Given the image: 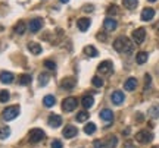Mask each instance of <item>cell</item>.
I'll list each match as a JSON object with an SVG mask.
<instances>
[{"label": "cell", "mask_w": 159, "mask_h": 148, "mask_svg": "<svg viewBox=\"0 0 159 148\" xmlns=\"http://www.w3.org/2000/svg\"><path fill=\"white\" fill-rule=\"evenodd\" d=\"M114 49L119 53H127V54H130L131 51H133V43H131L127 37H118L116 40L114 41Z\"/></svg>", "instance_id": "obj_1"}, {"label": "cell", "mask_w": 159, "mask_h": 148, "mask_svg": "<svg viewBox=\"0 0 159 148\" xmlns=\"http://www.w3.org/2000/svg\"><path fill=\"white\" fill-rule=\"evenodd\" d=\"M18 114H19V107H18V106H11V107H7L3 110L2 117H3V120L9 122V120H13L15 117H18Z\"/></svg>", "instance_id": "obj_2"}, {"label": "cell", "mask_w": 159, "mask_h": 148, "mask_svg": "<svg viewBox=\"0 0 159 148\" xmlns=\"http://www.w3.org/2000/svg\"><path fill=\"white\" fill-rule=\"evenodd\" d=\"M46 137V133L43 129H39V128H35V129H33V131L30 132V135H28V141L31 144H37L40 142V141H43Z\"/></svg>", "instance_id": "obj_3"}, {"label": "cell", "mask_w": 159, "mask_h": 148, "mask_svg": "<svg viewBox=\"0 0 159 148\" xmlns=\"http://www.w3.org/2000/svg\"><path fill=\"white\" fill-rule=\"evenodd\" d=\"M152 139H153V133L150 131H148V129H143V131L136 133V141L140 144H148V142H150Z\"/></svg>", "instance_id": "obj_4"}, {"label": "cell", "mask_w": 159, "mask_h": 148, "mask_svg": "<svg viewBox=\"0 0 159 148\" xmlns=\"http://www.w3.org/2000/svg\"><path fill=\"white\" fill-rule=\"evenodd\" d=\"M114 70V65L111 60H103L99 66H97V72L99 74H103V75H111Z\"/></svg>", "instance_id": "obj_5"}, {"label": "cell", "mask_w": 159, "mask_h": 148, "mask_svg": "<svg viewBox=\"0 0 159 148\" xmlns=\"http://www.w3.org/2000/svg\"><path fill=\"white\" fill-rule=\"evenodd\" d=\"M131 37H133V41H134L136 44H142L143 41H144V38H146V29L144 28L134 29L133 34H131Z\"/></svg>", "instance_id": "obj_6"}, {"label": "cell", "mask_w": 159, "mask_h": 148, "mask_svg": "<svg viewBox=\"0 0 159 148\" xmlns=\"http://www.w3.org/2000/svg\"><path fill=\"white\" fill-rule=\"evenodd\" d=\"M77 106H78V101H77V98H74V97H68L62 101V108L65 112H72V110H75Z\"/></svg>", "instance_id": "obj_7"}, {"label": "cell", "mask_w": 159, "mask_h": 148, "mask_svg": "<svg viewBox=\"0 0 159 148\" xmlns=\"http://www.w3.org/2000/svg\"><path fill=\"white\" fill-rule=\"evenodd\" d=\"M116 145H118V137H115V135H109L102 142V147L105 148H115Z\"/></svg>", "instance_id": "obj_8"}, {"label": "cell", "mask_w": 159, "mask_h": 148, "mask_svg": "<svg viewBox=\"0 0 159 148\" xmlns=\"http://www.w3.org/2000/svg\"><path fill=\"white\" fill-rule=\"evenodd\" d=\"M111 100L114 103L115 106H119V104H122L125 100V95L122 91H114L112 92V95H111Z\"/></svg>", "instance_id": "obj_9"}, {"label": "cell", "mask_w": 159, "mask_h": 148, "mask_svg": "<svg viewBox=\"0 0 159 148\" xmlns=\"http://www.w3.org/2000/svg\"><path fill=\"white\" fill-rule=\"evenodd\" d=\"M100 119H102L103 122L111 123V122L114 120V112H112L111 108H103L102 112H100Z\"/></svg>", "instance_id": "obj_10"}, {"label": "cell", "mask_w": 159, "mask_h": 148, "mask_svg": "<svg viewBox=\"0 0 159 148\" xmlns=\"http://www.w3.org/2000/svg\"><path fill=\"white\" fill-rule=\"evenodd\" d=\"M62 125V117L59 114H50L49 116V126L50 128H59Z\"/></svg>", "instance_id": "obj_11"}, {"label": "cell", "mask_w": 159, "mask_h": 148, "mask_svg": "<svg viewBox=\"0 0 159 148\" xmlns=\"http://www.w3.org/2000/svg\"><path fill=\"white\" fill-rule=\"evenodd\" d=\"M30 27V31L31 32H37V31H40L41 29V27H43V23H41V19H39V18H35V19H31L28 23Z\"/></svg>", "instance_id": "obj_12"}, {"label": "cell", "mask_w": 159, "mask_h": 148, "mask_svg": "<svg viewBox=\"0 0 159 148\" xmlns=\"http://www.w3.org/2000/svg\"><path fill=\"white\" fill-rule=\"evenodd\" d=\"M103 27H105L106 31H115L116 27H118V22H116L115 19H112V18H106V19L103 21Z\"/></svg>", "instance_id": "obj_13"}, {"label": "cell", "mask_w": 159, "mask_h": 148, "mask_svg": "<svg viewBox=\"0 0 159 148\" xmlns=\"http://www.w3.org/2000/svg\"><path fill=\"white\" fill-rule=\"evenodd\" d=\"M90 23H91V21L89 19V18H81V19H78L77 25H78V29H80V31L85 32L87 29L90 28Z\"/></svg>", "instance_id": "obj_14"}, {"label": "cell", "mask_w": 159, "mask_h": 148, "mask_svg": "<svg viewBox=\"0 0 159 148\" xmlns=\"http://www.w3.org/2000/svg\"><path fill=\"white\" fill-rule=\"evenodd\" d=\"M153 16H155V11L152 9V7H146V9H143L142 15H140L142 21H150V19H153Z\"/></svg>", "instance_id": "obj_15"}, {"label": "cell", "mask_w": 159, "mask_h": 148, "mask_svg": "<svg viewBox=\"0 0 159 148\" xmlns=\"http://www.w3.org/2000/svg\"><path fill=\"white\" fill-rule=\"evenodd\" d=\"M63 137L65 138H74L75 135H77V133H78V129H77V128H75V126H66V128H65V129H63Z\"/></svg>", "instance_id": "obj_16"}, {"label": "cell", "mask_w": 159, "mask_h": 148, "mask_svg": "<svg viewBox=\"0 0 159 148\" xmlns=\"http://www.w3.org/2000/svg\"><path fill=\"white\" fill-rule=\"evenodd\" d=\"M13 74L12 72H2L0 74V82L2 84H12L13 82Z\"/></svg>", "instance_id": "obj_17"}, {"label": "cell", "mask_w": 159, "mask_h": 148, "mask_svg": "<svg viewBox=\"0 0 159 148\" xmlns=\"http://www.w3.org/2000/svg\"><path fill=\"white\" fill-rule=\"evenodd\" d=\"M124 88L127 90V91H134V90L137 88V79L136 78H128V79L125 81Z\"/></svg>", "instance_id": "obj_18"}, {"label": "cell", "mask_w": 159, "mask_h": 148, "mask_svg": "<svg viewBox=\"0 0 159 148\" xmlns=\"http://www.w3.org/2000/svg\"><path fill=\"white\" fill-rule=\"evenodd\" d=\"M43 104H44V107L50 108V107H53V106L56 104V98L53 97L52 94H49V95H46V97L43 98Z\"/></svg>", "instance_id": "obj_19"}, {"label": "cell", "mask_w": 159, "mask_h": 148, "mask_svg": "<svg viewBox=\"0 0 159 148\" xmlns=\"http://www.w3.org/2000/svg\"><path fill=\"white\" fill-rule=\"evenodd\" d=\"M61 85H62L63 90H72V88L75 87V79L74 78H65Z\"/></svg>", "instance_id": "obj_20"}, {"label": "cell", "mask_w": 159, "mask_h": 148, "mask_svg": "<svg viewBox=\"0 0 159 148\" xmlns=\"http://www.w3.org/2000/svg\"><path fill=\"white\" fill-rule=\"evenodd\" d=\"M81 104L84 106V108H91L93 104H94V98L91 97V95H84L83 100H81Z\"/></svg>", "instance_id": "obj_21"}, {"label": "cell", "mask_w": 159, "mask_h": 148, "mask_svg": "<svg viewBox=\"0 0 159 148\" xmlns=\"http://www.w3.org/2000/svg\"><path fill=\"white\" fill-rule=\"evenodd\" d=\"M148 57H149V54L146 53V51H139V53H137V56H136L137 65H143V63H146L148 62Z\"/></svg>", "instance_id": "obj_22"}, {"label": "cell", "mask_w": 159, "mask_h": 148, "mask_svg": "<svg viewBox=\"0 0 159 148\" xmlns=\"http://www.w3.org/2000/svg\"><path fill=\"white\" fill-rule=\"evenodd\" d=\"M84 53H85V56H89V57H96L97 54H99V51L96 50V47H93V46H85Z\"/></svg>", "instance_id": "obj_23"}, {"label": "cell", "mask_w": 159, "mask_h": 148, "mask_svg": "<svg viewBox=\"0 0 159 148\" xmlns=\"http://www.w3.org/2000/svg\"><path fill=\"white\" fill-rule=\"evenodd\" d=\"M33 81V78H31V75H27V74H24V75H21L19 78H18V82H19V85H28L30 82Z\"/></svg>", "instance_id": "obj_24"}, {"label": "cell", "mask_w": 159, "mask_h": 148, "mask_svg": "<svg viewBox=\"0 0 159 148\" xmlns=\"http://www.w3.org/2000/svg\"><path fill=\"white\" fill-rule=\"evenodd\" d=\"M28 50L33 53V54H40L41 51H43V49H41V46L40 44H37V43H30L28 44Z\"/></svg>", "instance_id": "obj_25"}, {"label": "cell", "mask_w": 159, "mask_h": 148, "mask_svg": "<svg viewBox=\"0 0 159 148\" xmlns=\"http://www.w3.org/2000/svg\"><path fill=\"white\" fill-rule=\"evenodd\" d=\"M122 5H124L127 9L133 11V9H136V7H137V5H139V0H122Z\"/></svg>", "instance_id": "obj_26"}, {"label": "cell", "mask_w": 159, "mask_h": 148, "mask_svg": "<svg viewBox=\"0 0 159 148\" xmlns=\"http://www.w3.org/2000/svg\"><path fill=\"white\" fill-rule=\"evenodd\" d=\"M149 116L153 119H159V104H155L149 108Z\"/></svg>", "instance_id": "obj_27"}, {"label": "cell", "mask_w": 159, "mask_h": 148, "mask_svg": "<svg viewBox=\"0 0 159 148\" xmlns=\"http://www.w3.org/2000/svg\"><path fill=\"white\" fill-rule=\"evenodd\" d=\"M25 29H27V25L24 22H18L16 25H15V34L18 35H22L24 32H25Z\"/></svg>", "instance_id": "obj_28"}, {"label": "cell", "mask_w": 159, "mask_h": 148, "mask_svg": "<svg viewBox=\"0 0 159 148\" xmlns=\"http://www.w3.org/2000/svg\"><path fill=\"white\" fill-rule=\"evenodd\" d=\"M84 132L87 133V135H91V133H94L96 132V125L94 123H87V125L84 126Z\"/></svg>", "instance_id": "obj_29"}, {"label": "cell", "mask_w": 159, "mask_h": 148, "mask_svg": "<svg viewBox=\"0 0 159 148\" xmlns=\"http://www.w3.org/2000/svg\"><path fill=\"white\" fill-rule=\"evenodd\" d=\"M49 78H50V76H49V74H44V72H43V74H40V75H39V82H40V85H41V87L46 85V84L49 82Z\"/></svg>", "instance_id": "obj_30"}, {"label": "cell", "mask_w": 159, "mask_h": 148, "mask_svg": "<svg viewBox=\"0 0 159 148\" xmlns=\"http://www.w3.org/2000/svg\"><path fill=\"white\" fill-rule=\"evenodd\" d=\"M75 119H77V122H80V123H83V122H85V120L89 119V113H87V112H80L78 114H77V117H75Z\"/></svg>", "instance_id": "obj_31"}, {"label": "cell", "mask_w": 159, "mask_h": 148, "mask_svg": "<svg viewBox=\"0 0 159 148\" xmlns=\"http://www.w3.org/2000/svg\"><path fill=\"white\" fill-rule=\"evenodd\" d=\"M11 135V129L5 126V128H0V139H6V138Z\"/></svg>", "instance_id": "obj_32"}, {"label": "cell", "mask_w": 159, "mask_h": 148, "mask_svg": "<svg viewBox=\"0 0 159 148\" xmlns=\"http://www.w3.org/2000/svg\"><path fill=\"white\" fill-rule=\"evenodd\" d=\"M91 82H93V85L96 87V88H102L103 87V79L100 78V76H93Z\"/></svg>", "instance_id": "obj_33"}, {"label": "cell", "mask_w": 159, "mask_h": 148, "mask_svg": "<svg viewBox=\"0 0 159 148\" xmlns=\"http://www.w3.org/2000/svg\"><path fill=\"white\" fill-rule=\"evenodd\" d=\"M9 98H11V95H9V91H6V90L0 91V103L9 101Z\"/></svg>", "instance_id": "obj_34"}, {"label": "cell", "mask_w": 159, "mask_h": 148, "mask_svg": "<svg viewBox=\"0 0 159 148\" xmlns=\"http://www.w3.org/2000/svg\"><path fill=\"white\" fill-rule=\"evenodd\" d=\"M108 13H109V15H116V13H118V6H115V5L109 6V7H108Z\"/></svg>", "instance_id": "obj_35"}, {"label": "cell", "mask_w": 159, "mask_h": 148, "mask_svg": "<svg viewBox=\"0 0 159 148\" xmlns=\"http://www.w3.org/2000/svg\"><path fill=\"white\" fill-rule=\"evenodd\" d=\"M44 66L46 68H49V69H52V70H55V69H56V63H53L52 60H46Z\"/></svg>", "instance_id": "obj_36"}, {"label": "cell", "mask_w": 159, "mask_h": 148, "mask_svg": "<svg viewBox=\"0 0 159 148\" xmlns=\"http://www.w3.org/2000/svg\"><path fill=\"white\" fill-rule=\"evenodd\" d=\"M52 148H62V142H61V141H53V142H52Z\"/></svg>", "instance_id": "obj_37"}, {"label": "cell", "mask_w": 159, "mask_h": 148, "mask_svg": "<svg viewBox=\"0 0 159 148\" xmlns=\"http://www.w3.org/2000/svg\"><path fill=\"white\" fill-rule=\"evenodd\" d=\"M106 38H108V37H106V34H103V32H99V34H97V40L99 41H106Z\"/></svg>", "instance_id": "obj_38"}, {"label": "cell", "mask_w": 159, "mask_h": 148, "mask_svg": "<svg viewBox=\"0 0 159 148\" xmlns=\"http://www.w3.org/2000/svg\"><path fill=\"white\" fill-rule=\"evenodd\" d=\"M150 82H152L150 75H146V88H149V87H150Z\"/></svg>", "instance_id": "obj_39"}, {"label": "cell", "mask_w": 159, "mask_h": 148, "mask_svg": "<svg viewBox=\"0 0 159 148\" xmlns=\"http://www.w3.org/2000/svg\"><path fill=\"white\" fill-rule=\"evenodd\" d=\"M125 148H134V145H133L130 141H127V142H125Z\"/></svg>", "instance_id": "obj_40"}, {"label": "cell", "mask_w": 159, "mask_h": 148, "mask_svg": "<svg viewBox=\"0 0 159 148\" xmlns=\"http://www.w3.org/2000/svg\"><path fill=\"white\" fill-rule=\"evenodd\" d=\"M102 147V142L100 141H94V148H100Z\"/></svg>", "instance_id": "obj_41"}, {"label": "cell", "mask_w": 159, "mask_h": 148, "mask_svg": "<svg viewBox=\"0 0 159 148\" xmlns=\"http://www.w3.org/2000/svg\"><path fill=\"white\" fill-rule=\"evenodd\" d=\"M137 120H139V122H142V120H143V114H137Z\"/></svg>", "instance_id": "obj_42"}, {"label": "cell", "mask_w": 159, "mask_h": 148, "mask_svg": "<svg viewBox=\"0 0 159 148\" xmlns=\"http://www.w3.org/2000/svg\"><path fill=\"white\" fill-rule=\"evenodd\" d=\"M84 11H93V6H85Z\"/></svg>", "instance_id": "obj_43"}, {"label": "cell", "mask_w": 159, "mask_h": 148, "mask_svg": "<svg viewBox=\"0 0 159 148\" xmlns=\"http://www.w3.org/2000/svg\"><path fill=\"white\" fill-rule=\"evenodd\" d=\"M61 2H62V3H68L69 0H61Z\"/></svg>", "instance_id": "obj_44"}, {"label": "cell", "mask_w": 159, "mask_h": 148, "mask_svg": "<svg viewBox=\"0 0 159 148\" xmlns=\"http://www.w3.org/2000/svg\"><path fill=\"white\" fill-rule=\"evenodd\" d=\"M149 2H150V3H155V2H156V0H149Z\"/></svg>", "instance_id": "obj_45"}]
</instances>
